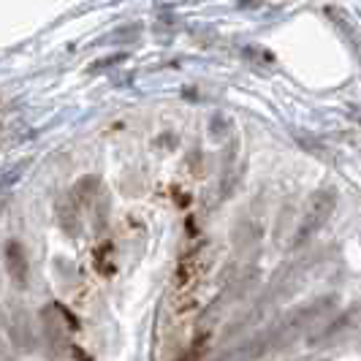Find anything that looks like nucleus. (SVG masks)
I'll use <instances>...</instances> for the list:
<instances>
[{
    "mask_svg": "<svg viewBox=\"0 0 361 361\" xmlns=\"http://www.w3.org/2000/svg\"><path fill=\"white\" fill-rule=\"evenodd\" d=\"M334 307H337V296H324V299H312L302 307L290 310L258 337V343H253V350L261 353V350H274V348H288L290 343H296L302 337V331H307L310 326L321 321L326 312Z\"/></svg>",
    "mask_w": 361,
    "mask_h": 361,
    "instance_id": "nucleus-1",
    "label": "nucleus"
},
{
    "mask_svg": "<svg viewBox=\"0 0 361 361\" xmlns=\"http://www.w3.org/2000/svg\"><path fill=\"white\" fill-rule=\"evenodd\" d=\"M334 209H337V190H331V188L315 190L305 204L302 217H299V226H296V234H293V247H302L315 234H321L326 223H329V217L334 215Z\"/></svg>",
    "mask_w": 361,
    "mask_h": 361,
    "instance_id": "nucleus-2",
    "label": "nucleus"
},
{
    "mask_svg": "<svg viewBox=\"0 0 361 361\" xmlns=\"http://www.w3.org/2000/svg\"><path fill=\"white\" fill-rule=\"evenodd\" d=\"M3 258H6V269H8V274H11V280H14L17 286H25V283H27V274H30V264H27L25 247L11 239V242L6 245Z\"/></svg>",
    "mask_w": 361,
    "mask_h": 361,
    "instance_id": "nucleus-3",
    "label": "nucleus"
},
{
    "mask_svg": "<svg viewBox=\"0 0 361 361\" xmlns=\"http://www.w3.org/2000/svg\"><path fill=\"white\" fill-rule=\"evenodd\" d=\"M57 215H60V226L66 228V234H76V226H79V212H76V204L73 201H60L57 204Z\"/></svg>",
    "mask_w": 361,
    "mask_h": 361,
    "instance_id": "nucleus-4",
    "label": "nucleus"
},
{
    "mask_svg": "<svg viewBox=\"0 0 361 361\" xmlns=\"http://www.w3.org/2000/svg\"><path fill=\"white\" fill-rule=\"evenodd\" d=\"M17 315L22 324L19 326L14 324V343H17L19 348H33V326L25 324V312H22V310H19Z\"/></svg>",
    "mask_w": 361,
    "mask_h": 361,
    "instance_id": "nucleus-5",
    "label": "nucleus"
}]
</instances>
